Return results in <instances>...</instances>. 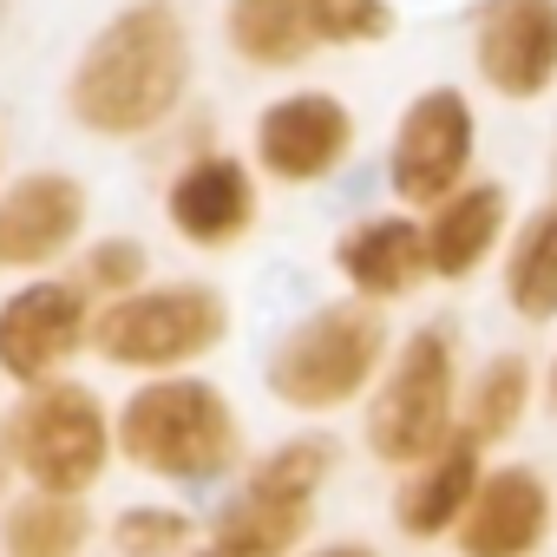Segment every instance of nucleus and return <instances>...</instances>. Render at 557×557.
<instances>
[{"label":"nucleus","instance_id":"nucleus-1","mask_svg":"<svg viewBox=\"0 0 557 557\" xmlns=\"http://www.w3.org/2000/svg\"><path fill=\"white\" fill-rule=\"evenodd\" d=\"M184 79H190V47L177 14L164 0H138L86 47L73 73V119L106 138L151 132L184 99Z\"/></svg>","mask_w":557,"mask_h":557},{"label":"nucleus","instance_id":"nucleus-2","mask_svg":"<svg viewBox=\"0 0 557 557\" xmlns=\"http://www.w3.org/2000/svg\"><path fill=\"white\" fill-rule=\"evenodd\" d=\"M387 355V322L374 302H329L302 329H289L269 355V394L296 413L348 407Z\"/></svg>","mask_w":557,"mask_h":557},{"label":"nucleus","instance_id":"nucleus-3","mask_svg":"<svg viewBox=\"0 0 557 557\" xmlns=\"http://www.w3.org/2000/svg\"><path fill=\"white\" fill-rule=\"evenodd\" d=\"M459 361H453V329H413L368 407V446L387 466H420L433 459L459 426Z\"/></svg>","mask_w":557,"mask_h":557},{"label":"nucleus","instance_id":"nucleus-4","mask_svg":"<svg viewBox=\"0 0 557 557\" xmlns=\"http://www.w3.org/2000/svg\"><path fill=\"white\" fill-rule=\"evenodd\" d=\"M119 446L145 472L216 479L236 459V413L210 381H158V387H138L125 400Z\"/></svg>","mask_w":557,"mask_h":557},{"label":"nucleus","instance_id":"nucleus-5","mask_svg":"<svg viewBox=\"0 0 557 557\" xmlns=\"http://www.w3.org/2000/svg\"><path fill=\"white\" fill-rule=\"evenodd\" d=\"M335 466V446L329 440H289L275 446L249 485L230 498V511L216 518L210 544L197 557H289L315 518V492Z\"/></svg>","mask_w":557,"mask_h":557},{"label":"nucleus","instance_id":"nucleus-6","mask_svg":"<svg viewBox=\"0 0 557 557\" xmlns=\"http://www.w3.org/2000/svg\"><path fill=\"white\" fill-rule=\"evenodd\" d=\"M230 329V309L216 289L203 283H171V289H145V296H125L99 315L92 342L106 361L119 368H177V361H197L223 342Z\"/></svg>","mask_w":557,"mask_h":557},{"label":"nucleus","instance_id":"nucleus-7","mask_svg":"<svg viewBox=\"0 0 557 557\" xmlns=\"http://www.w3.org/2000/svg\"><path fill=\"white\" fill-rule=\"evenodd\" d=\"M8 453L40 492H86L106 466V413L86 387H34L8 420Z\"/></svg>","mask_w":557,"mask_h":557},{"label":"nucleus","instance_id":"nucleus-8","mask_svg":"<svg viewBox=\"0 0 557 557\" xmlns=\"http://www.w3.org/2000/svg\"><path fill=\"white\" fill-rule=\"evenodd\" d=\"M472 145H479V119L466 106L459 86H433L420 92L400 125H394V151H387V184L400 203L413 210H433L446 203L459 184H472Z\"/></svg>","mask_w":557,"mask_h":557},{"label":"nucleus","instance_id":"nucleus-9","mask_svg":"<svg viewBox=\"0 0 557 557\" xmlns=\"http://www.w3.org/2000/svg\"><path fill=\"white\" fill-rule=\"evenodd\" d=\"M472 66L505 106L544 99L557 86V0H479Z\"/></svg>","mask_w":557,"mask_h":557},{"label":"nucleus","instance_id":"nucleus-10","mask_svg":"<svg viewBox=\"0 0 557 557\" xmlns=\"http://www.w3.org/2000/svg\"><path fill=\"white\" fill-rule=\"evenodd\" d=\"M355 145V119L329 92H289L256 119V158L283 184H315L329 177Z\"/></svg>","mask_w":557,"mask_h":557},{"label":"nucleus","instance_id":"nucleus-11","mask_svg":"<svg viewBox=\"0 0 557 557\" xmlns=\"http://www.w3.org/2000/svg\"><path fill=\"white\" fill-rule=\"evenodd\" d=\"M550 537V485L531 466H492L453 531L459 557H537Z\"/></svg>","mask_w":557,"mask_h":557},{"label":"nucleus","instance_id":"nucleus-12","mask_svg":"<svg viewBox=\"0 0 557 557\" xmlns=\"http://www.w3.org/2000/svg\"><path fill=\"white\" fill-rule=\"evenodd\" d=\"M86 335V309L66 283H34L0 309V374L40 387Z\"/></svg>","mask_w":557,"mask_h":557},{"label":"nucleus","instance_id":"nucleus-13","mask_svg":"<svg viewBox=\"0 0 557 557\" xmlns=\"http://www.w3.org/2000/svg\"><path fill=\"white\" fill-rule=\"evenodd\" d=\"M335 269L368 302H400L433 275L426 223H413V216H368V223H355L335 243Z\"/></svg>","mask_w":557,"mask_h":557},{"label":"nucleus","instance_id":"nucleus-14","mask_svg":"<svg viewBox=\"0 0 557 557\" xmlns=\"http://www.w3.org/2000/svg\"><path fill=\"white\" fill-rule=\"evenodd\" d=\"M511 230V190L498 177H479V184H459L446 203H433L426 216V249H433V275L440 283H466L492 262V249L505 243Z\"/></svg>","mask_w":557,"mask_h":557},{"label":"nucleus","instance_id":"nucleus-15","mask_svg":"<svg viewBox=\"0 0 557 557\" xmlns=\"http://www.w3.org/2000/svg\"><path fill=\"white\" fill-rule=\"evenodd\" d=\"M479 440L459 426L433 459H420V466H407L413 479L400 485V498H394V524L407 531V537H453L459 531V518H466V505H472V492H479Z\"/></svg>","mask_w":557,"mask_h":557},{"label":"nucleus","instance_id":"nucleus-16","mask_svg":"<svg viewBox=\"0 0 557 557\" xmlns=\"http://www.w3.org/2000/svg\"><path fill=\"white\" fill-rule=\"evenodd\" d=\"M86 216V190L60 171L47 177H27L8 190V203H0V262H47L73 243Z\"/></svg>","mask_w":557,"mask_h":557},{"label":"nucleus","instance_id":"nucleus-17","mask_svg":"<svg viewBox=\"0 0 557 557\" xmlns=\"http://www.w3.org/2000/svg\"><path fill=\"white\" fill-rule=\"evenodd\" d=\"M171 223H177V236H190V243H203V249L243 236V230L256 223V184H249V171H243L236 158H203V164H190V171L171 184Z\"/></svg>","mask_w":557,"mask_h":557},{"label":"nucleus","instance_id":"nucleus-18","mask_svg":"<svg viewBox=\"0 0 557 557\" xmlns=\"http://www.w3.org/2000/svg\"><path fill=\"white\" fill-rule=\"evenodd\" d=\"M315 8L322 0H230L223 27H230V47L249 66H302L322 47Z\"/></svg>","mask_w":557,"mask_h":557},{"label":"nucleus","instance_id":"nucleus-19","mask_svg":"<svg viewBox=\"0 0 557 557\" xmlns=\"http://www.w3.org/2000/svg\"><path fill=\"white\" fill-rule=\"evenodd\" d=\"M505 309L531 329L557 322V203L531 210L505 249Z\"/></svg>","mask_w":557,"mask_h":557},{"label":"nucleus","instance_id":"nucleus-20","mask_svg":"<svg viewBox=\"0 0 557 557\" xmlns=\"http://www.w3.org/2000/svg\"><path fill=\"white\" fill-rule=\"evenodd\" d=\"M524 407H531V361H524V355H492V361L472 374V387H466L459 426H466L479 446H498V440L518 433Z\"/></svg>","mask_w":557,"mask_h":557},{"label":"nucleus","instance_id":"nucleus-21","mask_svg":"<svg viewBox=\"0 0 557 557\" xmlns=\"http://www.w3.org/2000/svg\"><path fill=\"white\" fill-rule=\"evenodd\" d=\"M0 544H8V557H73L86 544V511L73 505V492H40L8 511Z\"/></svg>","mask_w":557,"mask_h":557},{"label":"nucleus","instance_id":"nucleus-22","mask_svg":"<svg viewBox=\"0 0 557 557\" xmlns=\"http://www.w3.org/2000/svg\"><path fill=\"white\" fill-rule=\"evenodd\" d=\"M394 0H322L315 8L322 47H381L394 40Z\"/></svg>","mask_w":557,"mask_h":557},{"label":"nucleus","instance_id":"nucleus-23","mask_svg":"<svg viewBox=\"0 0 557 557\" xmlns=\"http://www.w3.org/2000/svg\"><path fill=\"white\" fill-rule=\"evenodd\" d=\"M119 550L125 557H171V550H184V537H190V518L184 511H151V505H138V511H125L119 518Z\"/></svg>","mask_w":557,"mask_h":557},{"label":"nucleus","instance_id":"nucleus-24","mask_svg":"<svg viewBox=\"0 0 557 557\" xmlns=\"http://www.w3.org/2000/svg\"><path fill=\"white\" fill-rule=\"evenodd\" d=\"M145 275V249L138 243H99L86 262H79V283L99 289V296H132Z\"/></svg>","mask_w":557,"mask_h":557},{"label":"nucleus","instance_id":"nucleus-25","mask_svg":"<svg viewBox=\"0 0 557 557\" xmlns=\"http://www.w3.org/2000/svg\"><path fill=\"white\" fill-rule=\"evenodd\" d=\"M315 557H381V550L374 544H322Z\"/></svg>","mask_w":557,"mask_h":557},{"label":"nucleus","instance_id":"nucleus-26","mask_svg":"<svg viewBox=\"0 0 557 557\" xmlns=\"http://www.w3.org/2000/svg\"><path fill=\"white\" fill-rule=\"evenodd\" d=\"M550 203H557V132H550Z\"/></svg>","mask_w":557,"mask_h":557},{"label":"nucleus","instance_id":"nucleus-27","mask_svg":"<svg viewBox=\"0 0 557 557\" xmlns=\"http://www.w3.org/2000/svg\"><path fill=\"white\" fill-rule=\"evenodd\" d=\"M544 387H550V407H557V361H550V374H544Z\"/></svg>","mask_w":557,"mask_h":557},{"label":"nucleus","instance_id":"nucleus-28","mask_svg":"<svg viewBox=\"0 0 557 557\" xmlns=\"http://www.w3.org/2000/svg\"><path fill=\"white\" fill-rule=\"evenodd\" d=\"M0 21H8V0H0Z\"/></svg>","mask_w":557,"mask_h":557},{"label":"nucleus","instance_id":"nucleus-29","mask_svg":"<svg viewBox=\"0 0 557 557\" xmlns=\"http://www.w3.org/2000/svg\"><path fill=\"white\" fill-rule=\"evenodd\" d=\"M0 472H8V459H0Z\"/></svg>","mask_w":557,"mask_h":557}]
</instances>
